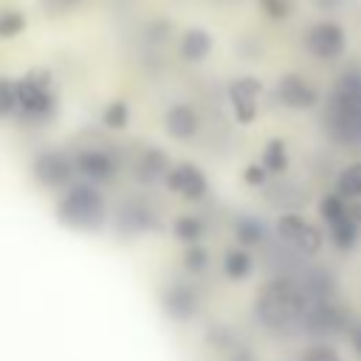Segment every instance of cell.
<instances>
[{
  "instance_id": "6da1fadb",
  "label": "cell",
  "mask_w": 361,
  "mask_h": 361,
  "mask_svg": "<svg viewBox=\"0 0 361 361\" xmlns=\"http://www.w3.org/2000/svg\"><path fill=\"white\" fill-rule=\"evenodd\" d=\"M322 124L330 141L347 149H361V68L358 65H350L336 76L322 110Z\"/></svg>"
},
{
  "instance_id": "7a4b0ae2",
  "label": "cell",
  "mask_w": 361,
  "mask_h": 361,
  "mask_svg": "<svg viewBox=\"0 0 361 361\" xmlns=\"http://www.w3.org/2000/svg\"><path fill=\"white\" fill-rule=\"evenodd\" d=\"M307 307H310V299H307L302 282L288 279V276H276V279L265 282L254 302V313L268 330L299 327Z\"/></svg>"
},
{
  "instance_id": "3957f363",
  "label": "cell",
  "mask_w": 361,
  "mask_h": 361,
  "mask_svg": "<svg viewBox=\"0 0 361 361\" xmlns=\"http://www.w3.org/2000/svg\"><path fill=\"white\" fill-rule=\"evenodd\" d=\"M54 214L62 226H68L73 231H99L107 220V206H104L99 186L73 180L68 189H62V195L54 206Z\"/></svg>"
},
{
  "instance_id": "277c9868",
  "label": "cell",
  "mask_w": 361,
  "mask_h": 361,
  "mask_svg": "<svg viewBox=\"0 0 361 361\" xmlns=\"http://www.w3.org/2000/svg\"><path fill=\"white\" fill-rule=\"evenodd\" d=\"M59 113L54 73L48 68H28L17 79V116L31 124H48Z\"/></svg>"
},
{
  "instance_id": "5b68a950",
  "label": "cell",
  "mask_w": 361,
  "mask_h": 361,
  "mask_svg": "<svg viewBox=\"0 0 361 361\" xmlns=\"http://www.w3.org/2000/svg\"><path fill=\"white\" fill-rule=\"evenodd\" d=\"M31 175L45 189H54V192L68 189L73 183V178H76L73 158H68L62 149H42L31 161Z\"/></svg>"
},
{
  "instance_id": "8992f818",
  "label": "cell",
  "mask_w": 361,
  "mask_h": 361,
  "mask_svg": "<svg viewBox=\"0 0 361 361\" xmlns=\"http://www.w3.org/2000/svg\"><path fill=\"white\" fill-rule=\"evenodd\" d=\"M276 234L285 245H290L296 254H305V257L316 254L324 243L322 231L307 217H302L299 212H282L276 220Z\"/></svg>"
},
{
  "instance_id": "52a82bcc",
  "label": "cell",
  "mask_w": 361,
  "mask_h": 361,
  "mask_svg": "<svg viewBox=\"0 0 361 361\" xmlns=\"http://www.w3.org/2000/svg\"><path fill=\"white\" fill-rule=\"evenodd\" d=\"M73 172L85 183H110L118 175V158L107 147H85L73 155Z\"/></svg>"
},
{
  "instance_id": "ba28073f",
  "label": "cell",
  "mask_w": 361,
  "mask_h": 361,
  "mask_svg": "<svg viewBox=\"0 0 361 361\" xmlns=\"http://www.w3.org/2000/svg\"><path fill=\"white\" fill-rule=\"evenodd\" d=\"M305 48L310 56L322 59V62H333L347 51V34L338 23L333 20H319L305 31Z\"/></svg>"
},
{
  "instance_id": "9c48e42d",
  "label": "cell",
  "mask_w": 361,
  "mask_h": 361,
  "mask_svg": "<svg viewBox=\"0 0 361 361\" xmlns=\"http://www.w3.org/2000/svg\"><path fill=\"white\" fill-rule=\"evenodd\" d=\"M350 324V316L344 313V307L336 305V299H322V302H310L305 319H302V330L310 336H336L344 333Z\"/></svg>"
},
{
  "instance_id": "30bf717a",
  "label": "cell",
  "mask_w": 361,
  "mask_h": 361,
  "mask_svg": "<svg viewBox=\"0 0 361 361\" xmlns=\"http://www.w3.org/2000/svg\"><path fill=\"white\" fill-rule=\"evenodd\" d=\"M274 99L282 104V107H288V110H313V107H319V102H322V96H319V90L305 79V76H299V73H282L279 79H276V85H274Z\"/></svg>"
},
{
  "instance_id": "8fae6325",
  "label": "cell",
  "mask_w": 361,
  "mask_h": 361,
  "mask_svg": "<svg viewBox=\"0 0 361 361\" xmlns=\"http://www.w3.org/2000/svg\"><path fill=\"white\" fill-rule=\"evenodd\" d=\"M259 93H262V82L257 76H237L228 85L226 96H228V104H231L237 124H243V127L254 124V118L259 113Z\"/></svg>"
},
{
  "instance_id": "7c38bea8",
  "label": "cell",
  "mask_w": 361,
  "mask_h": 361,
  "mask_svg": "<svg viewBox=\"0 0 361 361\" xmlns=\"http://www.w3.org/2000/svg\"><path fill=\"white\" fill-rule=\"evenodd\" d=\"M164 186L192 203L203 200L209 192V180L200 172V166H195V164H172L169 172L164 175Z\"/></svg>"
},
{
  "instance_id": "4fadbf2b",
  "label": "cell",
  "mask_w": 361,
  "mask_h": 361,
  "mask_svg": "<svg viewBox=\"0 0 361 361\" xmlns=\"http://www.w3.org/2000/svg\"><path fill=\"white\" fill-rule=\"evenodd\" d=\"M161 305L172 322H189L200 307V296L192 282H169L161 293Z\"/></svg>"
},
{
  "instance_id": "5bb4252c",
  "label": "cell",
  "mask_w": 361,
  "mask_h": 361,
  "mask_svg": "<svg viewBox=\"0 0 361 361\" xmlns=\"http://www.w3.org/2000/svg\"><path fill=\"white\" fill-rule=\"evenodd\" d=\"M164 130L175 141H192L200 133V113L192 104L178 102L164 113Z\"/></svg>"
},
{
  "instance_id": "9a60e30c",
  "label": "cell",
  "mask_w": 361,
  "mask_h": 361,
  "mask_svg": "<svg viewBox=\"0 0 361 361\" xmlns=\"http://www.w3.org/2000/svg\"><path fill=\"white\" fill-rule=\"evenodd\" d=\"M116 226L121 234H144V231L158 228V214L144 200H127L118 209Z\"/></svg>"
},
{
  "instance_id": "2e32d148",
  "label": "cell",
  "mask_w": 361,
  "mask_h": 361,
  "mask_svg": "<svg viewBox=\"0 0 361 361\" xmlns=\"http://www.w3.org/2000/svg\"><path fill=\"white\" fill-rule=\"evenodd\" d=\"M169 166H172L169 155L161 147L149 144V147L141 149V155L135 161V178L141 183H155V180H164V175L169 172Z\"/></svg>"
},
{
  "instance_id": "e0dca14e",
  "label": "cell",
  "mask_w": 361,
  "mask_h": 361,
  "mask_svg": "<svg viewBox=\"0 0 361 361\" xmlns=\"http://www.w3.org/2000/svg\"><path fill=\"white\" fill-rule=\"evenodd\" d=\"M231 231H234L237 245L245 248V251L254 248V245H262V243L268 240V226H265V220H259V217H254V214H240V217L234 220Z\"/></svg>"
},
{
  "instance_id": "ac0fdd59",
  "label": "cell",
  "mask_w": 361,
  "mask_h": 361,
  "mask_svg": "<svg viewBox=\"0 0 361 361\" xmlns=\"http://www.w3.org/2000/svg\"><path fill=\"white\" fill-rule=\"evenodd\" d=\"M327 240L338 251H355L358 243H361V223L353 214H347V217L327 226Z\"/></svg>"
},
{
  "instance_id": "d6986e66",
  "label": "cell",
  "mask_w": 361,
  "mask_h": 361,
  "mask_svg": "<svg viewBox=\"0 0 361 361\" xmlns=\"http://www.w3.org/2000/svg\"><path fill=\"white\" fill-rule=\"evenodd\" d=\"M212 34L206 28H186L180 37V56L186 62H203L212 54Z\"/></svg>"
},
{
  "instance_id": "ffe728a7",
  "label": "cell",
  "mask_w": 361,
  "mask_h": 361,
  "mask_svg": "<svg viewBox=\"0 0 361 361\" xmlns=\"http://www.w3.org/2000/svg\"><path fill=\"white\" fill-rule=\"evenodd\" d=\"M259 164H262V169H265L268 175H274V178H282V175L288 172V166H290L288 144H285L282 138H271V141L265 144L262 155H259Z\"/></svg>"
},
{
  "instance_id": "44dd1931",
  "label": "cell",
  "mask_w": 361,
  "mask_h": 361,
  "mask_svg": "<svg viewBox=\"0 0 361 361\" xmlns=\"http://www.w3.org/2000/svg\"><path fill=\"white\" fill-rule=\"evenodd\" d=\"M251 271H254V257H251L245 248L234 245V248H228V251L223 254V274H226L231 282L248 279Z\"/></svg>"
},
{
  "instance_id": "7402d4cb",
  "label": "cell",
  "mask_w": 361,
  "mask_h": 361,
  "mask_svg": "<svg viewBox=\"0 0 361 361\" xmlns=\"http://www.w3.org/2000/svg\"><path fill=\"white\" fill-rule=\"evenodd\" d=\"M172 234H175V240H180L183 245H195V243L203 240L206 223H203L200 214H180V217L172 220Z\"/></svg>"
},
{
  "instance_id": "603a6c76",
  "label": "cell",
  "mask_w": 361,
  "mask_h": 361,
  "mask_svg": "<svg viewBox=\"0 0 361 361\" xmlns=\"http://www.w3.org/2000/svg\"><path fill=\"white\" fill-rule=\"evenodd\" d=\"M336 195L347 203H361V161L341 169V175L336 178Z\"/></svg>"
},
{
  "instance_id": "cb8c5ba5",
  "label": "cell",
  "mask_w": 361,
  "mask_h": 361,
  "mask_svg": "<svg viewBox=\"0 0 361 361\" xmlns=\"http://www.w3.org/2000/svg\"><path fill=\"white\" fill-rule=\"evenodd\" d=\"M102 124L107 130H124L130 124V104L124 99H113L102 110Z\"/></svg>"
},
{
  "instance_id": "d4e9b609",
  "label": "cell",
  "mask_w": 361,
  "mask_h": 361,
  "mask_svg": "<svg viewBox=\"0 0 361 361\" xmlns=\"http://www.w3.org/2000/svg\"><path fill=\"white\" fill-rule=\"evenodd\" d=\"M347 214H350V206H347V200L338 197L336 192H330V195H324V197L319 200V217H322L324 226H330V223H336V220H341V217H347Z\"/></svg>"
},
{
  "instance_id": "484cf974",
  "label": "cell",
  "mask_w": 361,
  "mask_h": 361,
  "mask_svg": "<svg viewBox=\"0 0 361 361\" xmlns=\"http://www.w3.org/2000/svg\"><path fill=\"white\" fill-rule=\"evenodd\" d=\"M25 31V17L17 8H0V39H14Z\"/></svg>"
},
{
  "instance_id": "4316f807",
  "label": "cell",
  "mask_w": 361,
  "mask_h": 361,
  "mask_svg": "<svg viewBox=\"0 0 361 361\" xmlns=\"http://www.w3.org/2000/svg\"><path fill=\"white\" fill-rule=\"evenodd\" d=\"M17 116V79L0 76V118Z\"/></svg>"
},
{
  "instance_id": "83f0119b",
  "label": "cell",
  "mask_w": 361,
  "mask_h": 361,
  "mask_svg": "<svg viewBox=\"0 0 361 361\" xmlns=\"http://www.w3.org/2000/svg\"><path fill=\"white\" fill-rule=\"evenodd\" d=\"M183 268H186V274H200V271H206L209 268V251L200 245V243H195V245H186L183 248Z\"/></svg>"
},
{
  "instance_id": "f1b7e54d",
  "label": "cell",
  "mask_w": 361,
  "mask_h": 361,
  "mask_svg": "<svg viewBox=\"0 0 361 361\" xmlns=\"http://www.w3.org/2000/svg\"><path fill=\"white\" fill-rule=\"evenodd\" d=\"M257 6L268 20H276V23L293 14V0H257Z\"/></svg>"
},
{
  "instance_id": "f546056e",
  "label": "cell",
  "mask_w": 361,
  "mask_h": 361,
  "mask_svg": "<svg viewBox=\"0 0 361 361\" xmlns=\"http://www.w3.org/2000/svg\"><path fill=\"white\" fill-rule=\"evenodd\" d=\"M299 361H344V358H341V353H338L333 344L322 341V344L307 347V350L302 353V358H299Z\"/></svg>"
},
{
  "instance_id": "4dcf8cb0",
  "label": "cell",
  "mask_w": 361,
  "mask_h": 361,
  "mask_svg": "<svg viewBox=\"0 0 361 361\" xmlns=\"http://www.w3.org/2000/svg\"><path fill=\"white\" fill-rule=\"evenodd\" d=\"M268 178H271V175L262 169L259 161H251V164L243 169V180H245L248 186H254V189H262V186L268 183Z\"/></svg>"
},
{
  "instance_id": "1f68e13d",
  "label": "cell",
  "mask_w": 361,
  "mask_h": 361,
  "mask_svg": "<svg viewBox=\"0 0 361 361\" xmlns=\"http://www.w3.org/2000/svg\"><path fill=\"white\" fill-rule=\"evenodd\" d=\"M85 0H42V8L48 14H71L73 8H79Z\"/></svg>"
},
{
  "instance_id": "d6a6232c",
  "label": "cell",
  "mask_w": 361,
  "mask_h": 361,
  "mask_svg": "<svg viewBox=\"0 0 361 361\" xmlns=\"http://www.w3.org/2000/svg\"><path fill=\"white\" fill-rule=\"evenodd\" d=\"M344 336H347V341H350V347L355 350V355L361 358V319H350V324H347V330H344Z\"/></svg>"
},
{
  "instance_id": "836d02e7",
  "label": "cell",
  "mask_w": 361,
  "mask_h": 361,
  "mask_svg": "<svg viewBox=\"0 0 361 361\" xmlns=\"http://www.w3.org/2000/svg\"><path fill=\"white\" fill-rule=\"evenodd\" d=\"M313 6H316L322 14H333V11H338V8L344 6V0H313Z\"/></svg>"
}]
</instances>
